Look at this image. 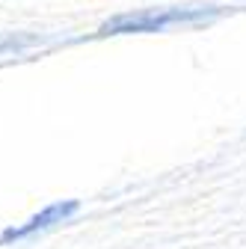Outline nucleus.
<instances>
[{"instance_id":"1","label":"nucleus","mask_w":246,"mask_h":249,"mask_svg":"<svg viewBox=\"0 0 246 249\" xmlns=\"http://www.w3.org/2000/svg\"><path fill=\"white\" fill-rule=\"evenodd\" d=\"M226 9L220 6H205V3H190V6H155V9H131L110 15L98 33L101 39L107 36H134V33H163L175 27H205L217 21Z\"/></svg>"},{"instance_id":"3","label":"nucleus","mask_w":246,"mask_h":249,"mask_svg":"<svg viewBox=\"0 0 246 249\" xmlns=\"http://www.w3.org/2000/svg\"><path fill=\"white\" fill-rule=\"evenodd\" d=\"M45 39L39 33H0V56L3 53H21L30 48H39Z\"/></svg>"},{"instance_id":"2","label":"nucleus","mask_w":246,"mask_h":249,"mask_svg":"<svg viewBox=\"0 0 246 249\" xmlns=\"http://www.w3.org/2000/svg\"><path fill=\"white\" fill-rule=\"evenodd\" d=\"M80 211V202L77 199H59L53 205H48L45 211H39L36 216H30L27 223H18V226H9L0 231V246H12V243H24V240H33L56 226L69 223L71 216Z\"/></svg>"}]
</instances>
